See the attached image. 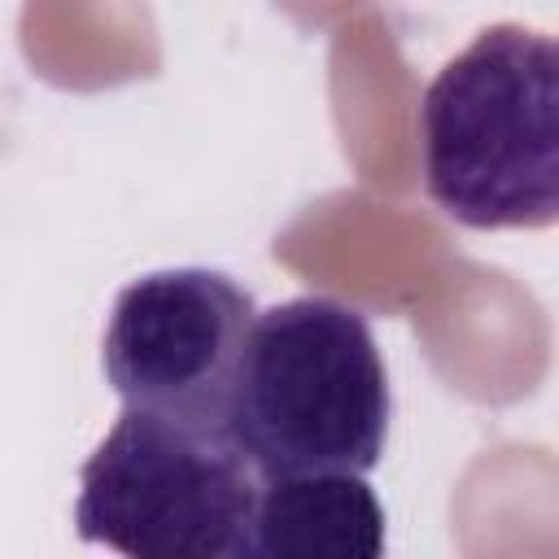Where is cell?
<instances>
[{"label":"cell","instance_id":"obj_1","mask_svg":"<svg viewBox=\"0 0 559 559\" xmlns=\"http://www.w3.org/2000/svg\"><path fill=\"white\" fill-rule=\"evenodd\" d=\"M424 188L463 227H550L559 214V52L515 22L480 31L419 105Z\"/></svg>","mask_w":559,"mask_h":559},{"label":"cell","instance_id":"obj_2","mask_svg":"<svg viewBox=\"0 0 559 559\" xmlns=\"http://www.w3.org/2000/svg\"><path fill=\"white\" fill-rule=\"evenodd\" d=\"M389 411V380L367 314L306 293L253 314L223 424L262 480L310 472L367 476L384 454Z\"/></svg>","mask_w":559,"mask_h":559},{"label":"cell","instance_id":"obj_3","mask_svg":"<svg viewBox=\"0 0 559 559\" xmlns=\"http://www.w3.org/2000/svg\"><path fill=\"white\" fill-rule=\"evenodd\" d=\"M258 493L227 428L122 406L79 472L74 528L131 559H253Z\"/></svg>","mask_w":559,"mask_h":559},{"label":"cell","instance_id":"obj_4","mask_svg":"<svg viewBox=\"0 0 559 559\" xmlns=\"http://www.w3.org/2000/svg\"><path fill=\"white\" fill-rule=\"evenodd\" d=\"M253 314L249 288L223 271H148L109 310L105 376L127 406L227 428V393Z\"/></svg>","mask_w":559,"mask_h":559},{"label":"cell","instance_id":"obj_5","mask_svg":"<svg viewBox=\"0 0 559 559\" xmlns=\"http://www.w3.org/2000/svg\"><path fill=\"white\" fill-rule=\"evenodd\" d=\"M380 550L384 507L358 472L262 480L253 559H376Z\"/></svg>","mask_w":559,"mask_h":559}]
</instances>
